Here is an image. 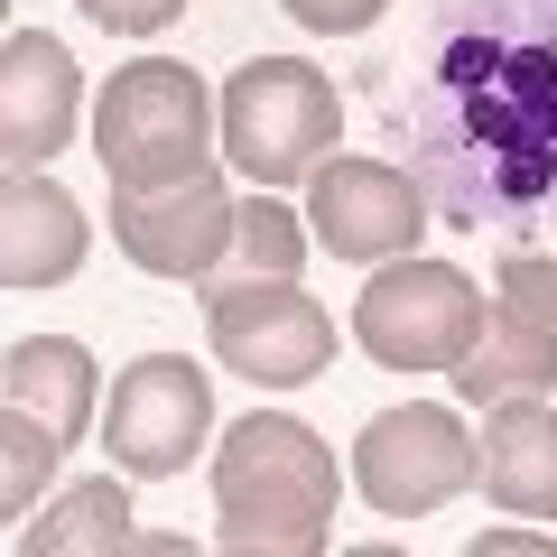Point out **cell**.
Returning <instances> with one entry per match:
<instances>
[{"instance_id": "cell-8", "label": "cell", "mask_w": 557, "mask_h": 557, "mask_svg": "<svg viewBox=\"0 0 557 557\" xmlns=\"http://www.w3.org/2000/svg\"><path fill=\"white\" fill-rule=\"evenodd\" d=\"M205 428H214V381L186 354H149V362H131V372L112 381L102 446H112L121 474L168 483V474H186V456L205 446Z\"/></svg>"}, {"instance_id": "cell-10", "label": "cell", "mask_w": 557, "mask_h": 557, "mask_svg": "<svg viewBox=\"0 0 557 557\" xmlns=\"http://www.w3.org/2000/svg\"><path fill=\"white\" fill-rule=\"evenodd\" d=\"M233 214H242V205L223 196L214 168L186 177V186H149V196H121V186H112V242H121V260H139L149 278H186V288H205L214 260L233 251Z\"/></svg>"}, {"instance_id": "cell-4", "label": "cell", "mask_w": 557, "mask_h": 557, "mask_svg": "<svg viewBox=\"0 0 557 557\" xmlns=\"http://www.w3.org/2000/svg\"><path fill=\"white\" fill-rule=\"evenodd\" d=\"M335 149V84L298 57H251L223 84V159L251 186H298Z\"/></svg>"}, {"instance_id": "cell-18", "label": "cell", "mask_w": 557, "mask_h": 557, "mask_svg": "<svg viewBox=\"0 0 557 557\" xmlns=\"http://www.w3.org/2000/svg\"><path fill=\"white\" fill-rule=\"evenodd\" d=\"M57 456H65V437L47 428V418H28V409H0V502H10V520L38 502V483L57 474Z\"/></svg>"}, {"instance_id": "cell-9", "label": "cell", "mask_w": 557, "mask_h": 557, "mask_svg": "<svg viewBox=\"0 0 557 557\" xmlns=\"http://www.w3.org/2000/svg\"><path fill=\"white\" fill-rule=\"evenodd\" d=\"M307 233L335 260H409V242L428 233V196L391 159H325L307 177Z\"/></svg>"}, {"instance_id": "cell-2", "label": "cell", "mask_w": 557, "mask_h": 557, "mask_svg": "<svg viewBox=\"0 0 557 557\" xmlns=\"http://www.w3.org/2000/svg\"><path fill=\"white\" fill-rule=\"evenodd\" d=\"M214 539L242 557H317L335 548V456L307 418L251 409L214 456Z\"/></svg>"}, {"instance_id": "cell-17", "label": "cell", "mask_w": 557, "mask_h": 557, "mask_svg": "<svg viewBox=\"0 0 557 557\" xmlns=\"http://www.w3.org/2000/svg\"><path fill=\"white\" fill-rule=\"evenodd\" d=\"M20 548H28V557H65V548H131V493H121L112 474L75 483V493H65L47 520H28V530H20Z\"/></svg>"}, {"instance_id": "cell-19", "label": "cell", "mask_w": 557, "mask_h": 557, "mask_svg": "<svg viewBox=\"0 0 557 557\" xmlns=\"http://www.w3.org/2000/svg\"><path fill=\"white\" fill-rule=\"evenodd\" d=\"M502 298L520 307V317L557 325V223H539V233H502Z\"/></svg>"}, {"instance_id": "cell-3", "label": "cell", "mask_w": 557, "mask_h": 557, "mask_svg": "<svg viewBox=\"0 0 557 557\" xmlns=\"http://www.w3.org/2000/svg\"><path fill=\"white\" fill-rule=\"evenodd\" d=\"M205 149H214V102H205V75L168 57H139L102 84L94 102V159L121 196H149V186H186L205 177Z\"/></svg>"}, {"instance_id": "cell-20", "label": "cell", "mask_w": 557, "mask_h": 557, "mask_svg": "<svg viewBox=\"0 0 557 557\" xmlns=\"http://www.w3.org/2000/svg\"><path fill=\"white\" fill-rule=\"evenodd\" d=\"M381 10H391V0H288V20L317 28V38H362Z\"/></svg>"}, {"instance_id": "cell-7", "label": "cell", "mask_w": 557, "mask_h": 557, "mask_svg": "<svg viewBox=\"0 0 557 557\" xmlns=\"http://www.w3.org/2000/svg\"><path fill=\"white\" fill-rule=\"evenodd\" d=\"M354 483H362V502H372L381 520H428V511H446V502L474 483V446H465L456 409L409 399V409H381L372 428H362Z\"/></svg>"}, {"instance_id": "cell-15", "label": "cell", "mask_w": 557, "mask_h": 557, "mask_svg": "<svg viewBox=\"0 0 557 557\" xmlns=\"http://www.w3.org/2000/svg\"><path fill=\"white\" fill-rule=\"evenodd\" d=\"M0 399H10V409H28V418H47V428L75 446L84 418H94V354H84V344H65V335L10 344V381H0Z\"/></svg>"}, {"instance_id": "cell-14", "label": "cell", "mask_w": 557, "mask_h": 557, "mask_svg": "<svg viewBox=\"0 0 557 557\" xmlns=\"http://www.w3.org/2000/svg\"><path fill=\"white\" fill-rule=\"evenodd\" d=\"M446 381H456L474 409H502V399H548V391H557V325L520 317L511 298L483 307L474 344L456 354V372H446Z\"/></svg>"}, {"instance_id": "cell-21", "label": "cell", "mask_w": 557, "mask_h": 557, "mask_svg": "<svg viewBox=\"0 0 557 557\" xmlns=\"http://www.w3.org/2000/svg\"><path fill=\"white\" fill-rule=\"evenodd\" d=\"M84 10H94L112 38H159V28L186 10V0H84Z\"/></svg>"}, {"instance_id": "cell-1", "label": "cell", "mask_w": 557, "mask_h": 557, "mask_svg": "<svg viewBox=\"0 0 557 557\" xmlns=\"http://www.w3.org/2000/svg\"><path fill=\"white\" fill-rule=\"evenodd\" d=\"M381 102L428 214L465 233L557 214V0H437Z\"/></svg>"}, {"instance_id": "cell-5", "label": "cell", "mask_w": 557, "mask_h": 557, "mask_svg": "<svg viewBox=\"0 0 557 557\" xmlns=\"http://www.w3.org/2000/svg\"><path fill=\"white\" fill-rule=\"evenodd\" d=\"M205 335L214 362L242 372L251 391H298L335 362V317L317 298H298V278H223L205 288Z\"/></svg>"}, {"instance_id": "cell-16", "label": "cell", "mask_w": 557, "mask_h": 557, "mask_svg": "<svg viewBox=\"0 0 557 557\" xmlns=\"http://www.w3.org/2000/svg\"><path fill=\"white\" fill-rule=\"evenodd\" d=\"M307 214H288V205L278 196H251L233 214V251L214 260V278H205V288H223V278H298L307 270Z\"/></svg>"}, {"instance_id": "cell-13", "label": "cell", "mask_w": 557, "mask_h": 557, "mask_svg": "<svg viewBox=\"0 0 557 557\" xmlns=\"http://www.w3.org/2000/svg\"><path fill=\"white\" fill-rule=\"evenodd\" d=\"M84 251H94L84 205L57 177H10V196H0V278L10 288H57V278L84 270Z\"/></svg>"}, {"instance_id": "cell-6", "label": "cell", "mask_w": 557, "mask_h": 557, "mask_svg": "<svg viewBox=\"0 0 557 557\" xmlns=\"http://www.w3.org/2000/svg\"><path fill=\"white\" fill-rule=\"evenodd\" d=\"M474 325H483V298H474V278L446 270V260H391L354 298V344L381 372H456Z\"/></svg>"}, {"instance_id": "cell-11", "label": "cell", "mask_w": 557, "mask_h": 557, "mask_svg": "<svg viewBox=\"0 0 557 557\" xmlns=\"http://www.w3.org/2000/svg\"><path fill=\"white\" fill-rule=\"evenodd\" d=\"M75 102H84V75L47 28H10L0 47V168L10 177H38L75 139Z\"/></svg>"}, {"instance_id": "cell-12", "label": "cell", "mask_w": 557, "mask_h": 557, "mask_svg": "<svg viewBox=\"0 0 557 557\" xmlns=\"http://www.w3.org/2000/svg\"><path fill=\"white\" fill-rule=\"evenodd\" d=\"M474 474H483V502H502L511 520H557V409L548 399H502L483 418Z\"/></svg>"}]
</instances>
